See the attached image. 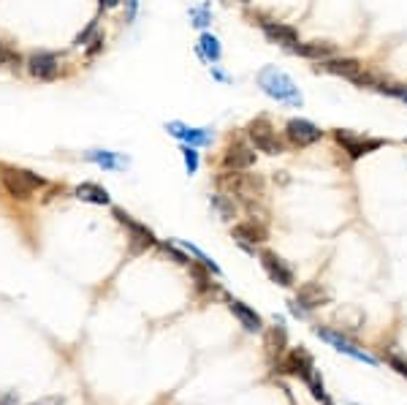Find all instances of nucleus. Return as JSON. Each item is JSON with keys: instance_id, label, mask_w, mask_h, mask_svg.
<instances>
[{"instance_id": "obj_1", "label": "nucleus", "mask_w": 407, "mask_h": 405, "mask_svg": "<svg viewBox=\"0 0 407 405\" xmlns=\"http://www.w3.org/2000/svg\"><path fill=\"white\" fill-rule=\"evenodd\" d=\"M255 85L261 88V93L269 95V98L277 101V104L293 106V109H302V106H304V95L299 90V85L293 82L291 74H285L277 65H263V68L255 74Z\"/></svg>"}, {"instance_id": "obj_2", "label": "nucleus", "mask_w": 407, "mask_h": 405, "mask_svg": "<svg viewBox=\"0 0 407 405\" xmlns=\"http://www.w3.org/2000/svg\"><path fill=\"white\" fill-rule=\"evenodd\" d=\"M0 188L11 196V199H19V201H28L33 199V193L49 188V180L35 174L31 169H19V166H11V163H0Z\"/></svg>"}, {"instance_id": "obj_3", "label": "nucleus", "mask_w": 407, "mask_h": 405, "mask_svg": "<svg viewBox=\"0 0 407 405\" xmlns=\"http://www.w3.org/2000/svg\"><path fill=\"white\" fill-rule=\"evenodd\" d=\"M245 133H248V142H250L258 153H266V156H280V153H285V142L280 139L277 128L272 125L269 117H255V120H250L248 128H245Z\"/></svg>"}, {"instance_id": "obj_4", "label": "nucleus", "mask_w": 407, "mask_h": 405, "mask_svg": "<svg viewBox=\"0 0 407 405\" xmlns=\"http://www.w3.org/2000/svg\"><path fill=\"white\" fill-rule=\"evenodd\" d=\"M25 71L35 82H58L63 74V55L52 49H35L25 58Z\"/></svg>"}, {"instance_id": "obj_5", "label": "nucleus", "mask_w": 407, "mask_h": 405, "mask_svg": "<svg viewBox=\"0 0 407 405\" xmlns=\"http://www.w3.org/2000/svg\"><path fill=\"white\" fill-rule=\"evenodd\" d=\"M252 19H255V25L261 28L263 38H266L269 44L282 47V49H288V52L299 44V31H296L293 25H288V22H277V19H269L266 14H255Z\"/></svg>"}, {"instance_id": "obj_6", "label": "nucleus", "mask_w": 407, "mask_h": 405, "mask_svg": "<svg viewBox=\"0 0 407 405\" xmlns=\"http://www.w3.org/2000/svg\"><path fill=\"white\" fill-rule=\"evenodd\" d=\"M334 142L343 147V153H347L350 160H358V158L370 156L383 147V139H375V136H361V133H353V131H345V128H337L334 131Z\"/></svg>"}, {"instance_id": "obj_7", "label": "nucleus", "mask_w": 407, "mask_h": 405, "mask_svg": "<svg viewBox=\"0 0 407 405\" xmlns=\"http://www.w3.org/2000/svg\"><path fill=\"white\" fill-rule=\"evenodd\" d=\"M282 136H285V142H288L291 147L304 150V147H313V144H318V142L323 139V131L315 123H310V120H304V117H291V120L285 123Z\"/></svg>"}, {"instance_id": "obj_8", "label": "nucleus", "mask_w": 407, "mask_h": 405, "mask_svg": "<svg viewBox=\"0 0 407 405\" xmlns=\"http://www.w3.org/2000/svg\"><path fill=\"white\" fill-rule=\"evenodd\" d=\"M163 128H166V133H168L171 139L182 142V144H190V147H198V150H201V147H209L212 139H215L212 128L188 125V123H182V120H171V123H166Z\"/></svg>"}, {"instance_id": "obj_9", "label": "nucleus", "mask_w": 407, "mask_h": 405, "mask_svg": "<svg viewBox=\"0 0 407 405\" xmlns=\"http://www.w3.org/2000/svg\"><path fill=\"white\" fill-rule=\"evenodd\" d=\"M255 147L248 139H231L223 150V166L231 172H250L255 166Z\"/></svg>"}, {"instance_id": "obj_10", "label": "nucleus", "mask_w": 407, "mask_h": 405, "mask_svg": "<svg viewBox=\"0 0 407 405\" xmlns=\"http://www.w3.org/2000/svg\"><path fill=\"white\" fill-rule=\"evenodd\" d=\"M318 74H334V76H343L350 85L361 88L364 82V65L353 58H331V60H323L315 65Z\"/></svg>"}, {"instance_id": "obj_11", "label": "nucleus", "mask_w": 407, "mask_h": 405, "mask_svg": "<svg viewBox=\"0 0 407 405\" xmlns=\"http://www.w3.org/2000/svg\"><path fill=\"white\" fill-rule=\"evenodd\" d=\"M112 215H114V218L120 220L128 231H130V253H141V250H147V248H153V245H157L155 234H153V231H150L144 223H139V220L130 218L125 210L114 207V210H112Z\"/></svg>"}, {"instance_id": "obj_12", "label": "nucleus", "mask_w": 407, "mask_h": 405, "mask_svg": "<svg viewBox=\"0 0 407 405\" xmlns=\"http://www.w3.org/2000/svg\"><path fill=\"white\" fill-rule=\"evenodd\" d=\"M258 258H261V267H263L266 278H269L272 283H277V286H282V288H291V286L296 283L293 270L282 261L275 250H261V253H258Z\"/></svg>"}, {"instance_id": "obj_13", "label": "nucleus", "mask_w": 407, "mask_h": 405, "mask_svg": "<svg viewBox=\"0 0 407 405\" xmlns=\"http://www.w3.org/2000/svg\"><path fill=\"white\" fill-rule=\"evenodd\" d=\"M82 158L87 160V163H93L98 169H103V172H125L128 166H130V158L125 153H117V150H87V153H82Z\"/></svg>"}, {"instance_id": "obj_14", "label": "nucleus", "mask_w": 407, "mask_h": 405, "mask_svg": "<svg viewBox=\"0 0 407 405\" xmlns=\"http://www.w3.org/2000/svg\"><path fill=\"white\" fill-rule=\"evenodd\" d=\"M291 55L296 58H304V60H313V63H323V60H331L337 58V47L331 41H299Z\"/></svg>"}, {"instance_id": "obj_15", "label": "nucleus", "mask_w": 407, "mask_h": 405, "mask_svg": "<svg viewBox=\"0 0 407 405\" xmlns=\"http://www.w3.org/2000/svg\"><path fill=\"white\" fill-rule=\"evenodd\" d=\"M231 234H234V240L239 245H245L248 250H255V245L266 242V226L261 220H242V223H236L231 229Z\"/></svg>"}, {"instance_id": "obj_16", "label": "nucleus", "mask_w": 407, "mask_h": 405, "mask_svg": "<svg viewBox=\"0 0 407 405\" xmlns=\"http://www.w3.org/2000/svg\"><path fill=\"white\" fill-rule=\"evenodd\" d=\"M315 332H318V338H320V340H326L329 345H334L340 354H347V356H353V359H358V362H367V365H377L375 356H370L367 351L356 348L350 340H345L343 335H337V332H331V329H323V327H318Z\"/></svg>"}, {"instance_id": "obj_17", "label": "nucleus", "mask_w": 407, "mask_h": 405, "mask_svg": "<svg viewBox=\"0 0 407 405\" xmlns=\"http://www.w3.org/2000/svg\"><path fill=\"white\" fill-rule=\"evenodd\" d=\"M280 370L282 373H293V375H302L304 381L315 373V365H313V356L299 345V348H293L285 359L280 362Z\"/></svg>"}, {"instance_id": "obj_18", "label": "nucleus", "mask_w": 407, "mask_h": 405, "mask_svg": "<svg viewBox=\"0 0 407 405\" xmlns=\"http://www.w3.org/2000/svg\"><path fill=\"white\" fill-rule=\"evenodd\" d=\"M331 297H329V291L320 286V283H304L302 288H299V294H296V305L302 308V311H315V308H323L326 302H329Z\"/></svg>"}, {"instance_id": "obj_19", "label": "nucleus", "mask_w": 407, "mask_h": 405, "mask_svg": "<svg viewBox=\"0 0 407 405\" xmlns=\"http://www.w3.org/2000/svg\"><path fill=\"white\" fill-rule=\"evenodd\" d=\"M196 55L198 60L207 63V65H215V63L223 60V47H220V38L215 33L204 31L196 41Z\"/></svg>"}, {"instance_id": "obj_20", "label": "nucleus", "mask_w": 407, "mask_h": 405, "mask_svg": "<svg viewBox=\"0 0 407 405\" xmlns=\"http://www.w3.org/2000/svg\"><path fill=\"white\" fill-rule=\"evenodd\" d=\"M364 88L367 90H375L380 95H388V98H397V101H402L407 104V85H394V82H388V79H383V76H377L372 71H367V76H364Z\"/></svg>"}, {"instance_id": "obj_21", "label": "nucleus", "mask_w": 407, "mask_h": 405, "mask_svg": "<svg viewBox=\"0 0 407 405\" xmlns=\"http://www.w3.org/2000/svg\"><path fill=\"white\" fill-rule=\"evenodd\" d=\"M73 196H76L79 201L98 204V207H106V204H112V196H109V190H106L103 185H98V183H79V185L73 188Z\"/></svg>"}, {"instance_id": "obj_22", "label": "nucleus", "mask_w": 407, "mask_h": 405, "mask_svg": "<svg viewBox=\"0 0 407 405\" xmlns=\"http://www.w3.org/2000/svg\"><path fill=\"white\" fill-rule=\"evenodd\" d=\"M228 308H231V313L242 321V327L248 329V332H261L263 329V321H261V315L252 311L250 305H245L242 299H228Z\"/></svg>"}, {"instance_id": "obj_23", "label": "nucleus", "mask_w": 407, "mask_h": 405, "mask_svg": "<svg viewBox=\"0 0 407 405\" xmlns=\"http://www.w3.org/2000/svg\"><path fill=\"white\" fill-rule=\"evenodd\" d=\"M209 204H212V210H215L223 220L236 218V204H234V196H228V193L218 190V193H212V196H209Z\"/></svg>"}, {"instance_id": "obj_24", "label": "nucleus", "mask_w": 407, "mask_h": 405, "mask_svg": "<svg viewBox=\"0 0 407 405\" xmlns=\"http://www.w3.org/2000/svg\"><path fill=\"white\" fill-rule=\"evenodd\" d=\"M174 242H177L180 248L185 250L190 258H196V261H198L201 267H207V270H209L212 275H218V278L223 275V272H220V267L215 264V258H209V256H207V253H204L201 248H196V245H193V242H188V240H174Z\"/></svg>"}, {"instance_id": "obj_25", "label": "nucleus", "mask_w": 407, "mask_h": 405, "mask_svg": "<svg viewBox=\"0 0 407 405\" xmlns=\"http://www.w3.org/2000/svg\"><path fill=\"white\" fill-rule=\"evenodd\" d=\"M188 19L193 28H198V31H207L209 25H212V6L204 0V3H198V6H190L188 8Z\"/></svg>"}, {"instance_id": "obj_26", "label": "nucleus", "mask_w": 407, "mask_h": 405, "mask_svg": "<svg viewBox=\"0 0 407 405\" xmlns=\"http://www.w3.org/2000/svg\"><path fill=\"white\" fill-rule=\"evenodd\" d=\"M0 68H11V71L25 68V58L17 49H11L8 44H3V41H0Z\"/></svg>"}, {"instance_id": "obj_27", "label": "nucleus", "mask_w": 407, "mask_h": 405, "mask_svg": "<svg viewBox=\"0 0 407 405\" xmlns=\"http://www.w3.org/2000/svg\"><path fill=\"white\" fill-rule=\"evenodd\" d=\"M266 348L269 351H277V354H282V348H285V327H282L280 318L275 321V329L266 335Z\"/></svg>"}, {"instance_id": "obj_28", "label": "nucleus", "mask_w": 407, "mask_h": 405, "mask_svg": "<svg viewBox=\"0 0 407 405\" xmlns=\"http://www.w3.org/2000/svg\"><path fill=\"white\" fill-rule=\"evenodd\" d=\"M182 163H185V172H188L190 177L198 172V166H201V156H198V147H190V144H182Z\"/></svg>"}, {"instance_id": "obj_29", "label": "nucleus", "mask_w": 407, "mask_h": 405, "mask_svg": "<svg viewBox=\"0 0 407 405\" xmlns=\"http://www.w3.org/2000/svg\"><path fill=\"white\" fill-rule=\"evenodd\" d=\"M98 22H101L98 17H95V19H90V25H87V28H85V31H82V33H79L76 38H73V47H79V49H85V47L90 44V38H93L95 33H98Z\"/></svg>"}, {"instance_id": "obj_30", "label": "nucleus", "mask_w": 407, "mask_h": 405, "mask_svg": "<svg viewBox=\"0 0 407 405\" xmlns=\"http://www.w3.org/2000/svg\"><path fill=\"white\" fill-rule=\"evenodd\" d=\"M103 47H106V35H103V33L98 31V33L93 35V38H90V44L85 47V55H87V58L93 60L95 55H101V52H103Z\"/></svg>"}, {"instance_id": "obj_31", "label": "nucleus", "mask_w": 407, "mask_h": 405, "mask_svg": "<svg viewBox=\"0 0 407 405\" xmlns=\"http://www.w3.org/2000/svg\"><path fill=\"white\" fill-rule=\"evenodd\" d=\"M163 250L177 261V264H182V267H190V256L185 253V250H180V245L174 242V245H168V242H163Z\"/></svg>"}, {"instance_id": "obj_32", "label": "nucleus", "mask_w": 407, "mask_h": 405, "mask_svg": "<svg viewBox=\"0 0 407 405\" xmlns=\"http://www.w3.org/2000/svg\"><path fill=\"white\" fill-rule=\"evenodd\" d=\"M307 386H310V392H313L315 400H326V392H323V381L318 378V373H313L307 378Z\"/></svg>"}, {"instance_id": "obj_33", "label": "nucleus", "mask_w": 407, "mask_h": 405, "mask_svg": "<svg viewBox=\"0 0 407 405\" xmlns=\"http://www.w3.org/2000/svg\"><path fill=\"white\" fill-rule=\"evenodd\" d=\"M209 76H212L215 82H220V85H231V82H234V79H231V74H228V71H223L218 63H215V65H209Z\"/></svg>"}, {"instance_id": "obj_34", "label": "nucleus", "mask_w": 407, "mask_h": 405, "mask_svg": "<svg viewBox=\"0 0 407 405\" xmlns=\"http://www.w3.org/2000/svg\"><path fill=\"white\" fill-rule=\"evenodd\" d=\"M123 6H125V22H136V17H139V6H141V0H123Z\"/></svg>"}, {"instance_id": "obj_35", "label": "nucleus", "mask_w": 407, "mask_h": 405, "mask_svg": "<svg viewBox=\"0 0 407 405\" xmlns=\"http://www.w3.org/2000/svg\"><path fill=\"white\" fill-rule=\"evenodd\" d=\"M117 6H123V0H98V11H112Z\"/></svg>"}, {"instance_id": "obj_36", "label": "nucleus", "mask_w": 407, "mask_h": 405, "mask_svg": "<svg viewBox=\"0 0 407 405\" xmlns=\"http://www.w3.org/2000/svg\"><path fill=\"white\" fill-rule=\"evenodd\" d=\"M391 367H394L397 373L407 375V362H405V359H399V356H391Z\"/></svg>"}, {"instance_id": "obj_37", "label": "nucleus", "mask_w": 407, "mask_h": 405, "mask_svg": "<svg viewBox=\"0 0 407 405\" xmlns=\"http://www.w3.org/2000/svg\"><path fill=\"white\" fill-rule=\"evenodd\" d=\"M31 405H63V400L60 397H44V400H35Z\"/></svg>"}, {"instance_id": "obj_38", "label": "nucleus", "mask_w": 407, "mask_h": 405, "mask_svg": "<svg viewBox=\"0 0 407 405\" xmlns=\"http://www.w3.org/2000/svg\"><path fill=\"white\" fill-rule=\"evenodd\" d=\"M239 3H245V6H248V3H250V0H239Z\"/></svg>"}]
</instances>
